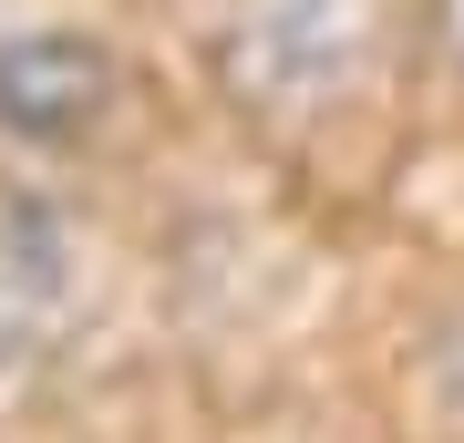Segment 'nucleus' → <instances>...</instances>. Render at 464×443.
<instances>
[{"instance_id": "1", "label": "nucleus", "mask_w": 464, "mask_h": 443, "mask_svg": "<svg viewBox=\"0 0 464 443\" xmlns=\"http://www.w3.org/2000/svg\"><path fill=\"white\" fill-rule=\"evenodd\" d=\"M382 42V0H237L217 32V72L258 114H310L351 93V72Z\"/></svg>"}, {"instance_id": "2", "label": "nucleus", "mask_w": 464, "mask_h": 443, "mask_svg": "<svg viewBox=\"0 0 464 443\" xmlns=\"http://www.w3.org/2000/svg\"><path fill=\"white\" fill-rule=\"evenodd\" d=\"M114 114V52L93 32H11L0 42V134L72 145Z\"/></svg>"}, {"instance_id": "3", "label": "nucleus", "mask_w": 464, "mask_h": 443, "mask_svg": "<svg viewBox=\"0 0 464 443\" xmlns=\"http://www.w3.org/2000/svg\"><path fill=\"white\" fill-rule=\"evenodd\" d=\"M72 320V227L52 207H0V371H32Z\"/></svg>"}, {"instance_id": "4", "label": "nucleus", "mask_w": 464, "mask_h": 443, "mask_svg": "<svg viewBox=\"0 0 464 443\" xmlns=\"http://www.w3.org/2000/svg\"><path fill=\"white\" fill-rule=\"evenodd\" d=\"M433 361H444V392H454V412H464V310L444 320V351H433Z\"/></svg>"}]
</instances>
